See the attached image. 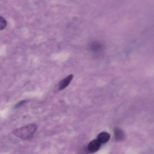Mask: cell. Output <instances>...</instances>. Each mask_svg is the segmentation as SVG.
Here are the masks:
<instances>
[{"label": "cell", "instance_id": "obj_1", "mask_svg": "<svg viewBox=\"0 0 154 154\" xmlns=\"http://www.w3.org/2000/svg\"><path fill=\"white\" fill-rule=\"evenodd\" d=\"M37 129V126L34 124H27L23 127L15 129L12 133L15 136L25 140L32 139Z\"/></svg>", "mask_w": 154, "mask_h": 154}, {"label": "cell", "instance_id": "obj_2", "mask_svg": "<svg viewBox=\"0 0 154 154\" xmlns=\"http://www.w3.org/2000/svg\"><path fill=\"white\" fill-rule=\"evenodd\" d=\"M101 147V144L97 140L91 141L88 144L87 147L88 151L91 153L97 151Z\"/></svg>", "mask_w": 154, "mask_h": 154}, {"label": "cell", "instance_id": "obj_3", "mask_svg": "<svg viewBox=\"0 0 154 154\" xmlns=\"http://www.w3.org/2000/svg\"><path fill=\"white\" fill-rule=\"evenodd\" d=\"M73 78V74H70L61 81L59 83L58 90H62L66 88L70 84Z\"/></svg>", "mask_w": 154, "mask_h": 154}, {"label": "cell", "instance_id": "obj_4", "mask_svg": "<svg viewBox=\"0 0 154 154\" xmlns=\"http://www.w3.org/2000/svg\"><path fill=\"white\" fill-rule=\"evenodd\" d=\"M91 51L96 54H98L101 52L103 50V45L98 42L91 43L89 47Z\"/></svg>", "mask_w": 154, "mask_h": 154}, {"label": "cell", "instance_id": "obj_5", "mask_svg": "<svg viewBox=\"0 0 154 154\" xmlns=\"http://www.w3.org/2000/svg\"><path fill=\"white\" fill-rule=\"evenodd\" d=\"M110 135L109 133L106 132H102L98 135L97 140L101 144L107 143L110 140Z\"/></svg>", "mask_w": 154, "mask_h": 154}, {"label": "cell", "instance_id": "obj_6", "mask_svg": "<svg viewBox=\"0 0 154 154\" xmlns=\"http://www.w3.org/2000/svg\"><path fill=\"white\" fill-rule=\"evenodd\" d=\"M114 135L116 140L118 141L122 140L124 137V132L119 128H116L115 129Z\"/></svg>", "mask_w": 154, "mask_h": 154}, {"label": "cell", "instance_id": "obj_7", "mask_svg": "<svg viewBox=\"0 0 154 154\" xmlns=\"http://www.w3.org/2000/svg\"><path fill=\"white\" fill-rule=\"evenodd\" d=\"M7 26L6 20L2 17L0 16V30L4 29Z\"/></svg>", "mask_w": 154, "mask_h": 154}, {"label": "cell", "instance_id": "obj_8", "mask_svg": "<svg viewBox=\"0 0 154 154\" xmlns=\"http://www.w3.org/2000/svg\"><path fill=\"white\" fill-rule=\"evenodd\" d=\"M26 101H25V100H24V101H21L19 103H18L17 104V105L16 106H15V107H19L20 105L25 103L26 102Z\"/></svg>", "mask_w": 154, "mask_h": 154}]
</instances>
